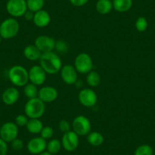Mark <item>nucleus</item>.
Segmentation results:
<instances>
[{"mask_svg":"<svg viewBox=\"0 0 155 155\" xmlns=\"http://www.w3.org/2000/svg\"><path fill=\"white\" fill-rule=\"evenodd\" d=\"M39 62L40 65L47 74H57L63 65L60 56L54 51L42 53Z\"/></svg>","mask_w":155,"mask_h":155,"instance_id":"f257e3e1","label":"nucleus"},{"mask_svg":"<svg viewBox=\"0 0 155 155\" xmlns=\"http://www.w3.org/2000/svg\"><path fill=\"white\" fill-rule=\"evenodd\" d=\"M9 81L16 87H24L29 82L28 71L20 65H13L8 71Z\"/></svg>","mask_w":155,"mask_h":155,"instance_id":"f03ea898","label":"nucleus"},{"mask_svg":"<svg viewBox=\"0 0 155 155\" xmlns=\"http://www.w3.org/2000/svg\"><path fill=\"white\" fill-rule=\"evenodd\" d=\"M46 111V104L40 98L29 99L25 105V114L29 119H40Z\"/></svg>","mask_w":155,"mask_h":155,"instance_id":"7ed1b4c3","label":"nucleus"},{"mask_svg":"<svg viewBox=\"0 0 155 155\" xmlns=\"http://www.w3.org/2000/svg\"><path fill=\"white\" fill-rule=\"evenodd\" d=\"M20 30L18 21L15 18H9L0 25V37L5 40L14 38L18 35Z\"/></svg>","mask_w":155,"mask_h":155,"instance_id":"20e7f679","label":"nucleus"},{"mask_svg":"<svg viewBox=\"0 0 155 155\" xmlns=\"http://www.w3.org/2000/svg\"><path fill=\"white\" fill-rule=\"evenodd\" d=\"M74 66L78 73L87 74L93 70L94 62L90 55L86 53H81L74 59Z\"/></svg>","mask_w":155,"mask_h":155,"instance_id":"39448f33","label":"nucleus"},{"mask_svg":"<svg viewBox=\"0 0 155 155\" xmlns=\"http://www.w3.org/2000/svg\"><path fill=\"white\" fill-rule=\"evenodd\" d=\"M71 128L78 136H86L91 130V123L87 117L79 115L73 120Z\"/></svg>","mask_w":155,"mask_h":155,"instance_id":"423d86ee","label":"nucleus"},{"mask_svg":"<svg viewBox=\"0 0 155 155\" xmlns=\"http://www.w3.org/2000/svg\"><path fill=\"white\" fill-rule=\"evenodd\" d=\"M6 10L12 18L22 17L28 10L26 0H8L6 3Z\"/></svg>","mask_w":155,"mask_h":155,"instance_id":"0eeeda50","label":"nucleus"},{"mask_svg":"<svg viewBox=\"0 0 155 155\" xmlns=\"http://www.w3.org/2000/svg\"><path fill=\"white\" fill-rule=\"evenodd\" d=\"M18 135V126L12 122H7L1 126L0 138L6 143H11Z\"/></svg>","mask_w":155,"mask_h":155,"instance_id":"6e6552de","label":"nucleus"},{"mask_svg":"<svg viewBox=\"0 0 155 155\" xmlns=\"http://www.w3.org/2000/svg\"><path fill=\"white\" fill-rule=\"evenodd\" d=\"M56 41L53 37L47 35H40L35 39L34 45L41 50V53L54 51Z\"/></svg>","mask_w":155,"mask_h":155,"instance_id":"1a4fd4ad","label":"nucleus"},{"mask_svg":"<svg viewBox=\"0 0 155 155\" xmlns=\"http://www.w3.org/2000/svg\"><path fill=\"white\" fill-rule=\"evenodd\" d=\"M61 142L62 147L65 150L68 152L74 151L78 148L79 144V136L74 131L71 130L63 133Z\"/></svg>","mask_w":155,"mask_h":155,"instance_id":"9d476101","label":"nucleus"},{"mask_svg":"<svg viewBox=\"0 0 155 155\" xmlns=\"http://www.w3.org/2000/svg\"><path fill=\"white\" fill-rule=\"evenodd\" d=\"M78 101L80 104L85 107H92L97 102V95L96 92L91 88L81 89L78 93Z\"/></svg>","mask_w":155,"mask_h":155,"instance_id":"9b49d317","label":"nucleus"},{"mask_svg":"<svg viewBox=\"0 0 155 155\" xmlns=\"http://www.w3.org/2000/svg\"><path fill=\"white\" fill-rule=\"evenodd\" d=\"M29 82L35 84L36 86H41L46 81L47 73L45 72L41 65H34L28 71Z\"/></svg>","mask_w":155,"mask_h":155,"instance_id":"f8f14e48","label":"nucleus"},{"mask_svg":"<svg viewBox=\"0 0 155 155\" xmlns=\"http://www.w3.org/2000/svg\"><path fill=\"white\" fill-rule=\"evenodd\" d=\"M59 72H60L62 81L68 85L74 84V83L78 79L77 70L75 69L74 65H71L70 64L62 65Z\"/></svg>","mask_w":155,"mask_h":155,"instance_id":"ddd939ff","label":"nucleus"},{"mask_svg":"<svg viewBox=\"0 0 155 155\" xmlns=\"http://www.w3.org/2000/svg\"><path fill=\"white\" fill-rule=\"evenodd\" d=\"M47 141L41 136L34 137L28 142L27 149L31 154L39 155L47 150Z\"/></svg>","mask_w":155,"mask_h":155,"instance_id":"4468645a","label":"nucleus"},{"mask_svg":"<svg viewBox=\"0 0 155 155\" xmlns=\"http://www.w3.org/2000/svg\"><path fill=\"white\" fill-rule=\"evenodd\" d=\"M58 95H59L58 91L54 87L44 86L41 89H39L37 97L40 98L45 104H50L54 102L57 99Z\"/></svg>","mask_w":155,"mask_h":155,"instance_id":"2eb2a0df","label":"nucleus"},{"mask_svg":"<svg viewBox=\"0 0 155 155\" xmlns=\"http://www.w3.org/2000/svg\"><path fill=\"white\" fill-rule=\"evenodd\" d=\"M20 92L16 87H9L5 89L2 94V102L7 106H12L18 102Z\"/></svg>","mask_w":155,"mask_h":155,"instance_id":"dca6fc26","label":"nucleus"},{"mask_svg":"<svg viewBox=\"0 0 155 155\" xmlns=\"http://www.w3.org/2000/svg\"><path fill=\"white\" fill-rule=\"evenodd\" d=\"M50 21H51V18L48 12L42 9L35 12L34 19H33V23L38 28H43L48 26L50 23Z\"/></svg>","mask_w":155,"mask_h":155,"instance_id":"f3484780","label":"nucleus"},{"mask_svg":"<svg viewBox=\"0 0 155 155\" xmlns=\"http://www.w3.org/2000/svg\"><path fill=\"white\" fill-rule=\"evenodd\" d=\"M24 56L28 60L34 61L40 60L41 57L42 53L34 44H29V45L26 46L24 49Z\"/></svg>","mask_w":155,"mask_h":155,"instance_id":"a211bd4d","label":"nucleus"},{"mask_svg":"<svg viewBox=\"0 0 155 155\" xmlns=\"http://www.w3.org/2000/svg\"><path fill=\"white\" fill-rule=\"evenodd\" d=\"M25 127L28 132L33 135H37L41 133L44 128V124L40 119H29Z\"/></svg>","mask_w":155,"mask_h":155,"instance_id":"6ab92c4d","label":"nucleus"},{"mask_svg":"<svg viewBox=\"0 0 155 155\" xmlns=\"http://www.w3.org/2000/svg\"><path fill=\"white\" fill-rule=\"evenodd\" d=\"M132 0H113V8L118 12H126L132 8Z\"/></svg>","mask_w":155,"mask_h":155,"instance_id":"aec40b11","label":"nucleus"},{"mask_svg":"<svg viewBox=\"0 0 155 155\" xmlns=\"http://www.w3.org/2000/svg\"><path fill=\"white\" fill-rule=\"evenodd\" d=\"M113 8V1L111 0H97L96 3V10L101 15L109 14Z\"/></svg>","mask_w":155,"mask_h":155,"instance_id":"412c9836","label":"nucleus"},{"mask_svg":"<svg viewBox=\"0 0 155 155\" xmlns=\"http://www.w3.org/2000/svg\"><path fill=\"white\" fill-rule=\"evenodd\" d=\"M87 141L91 146L99 147L104 143V137L99 132H91L87 135Z\"/></svg>","mask_w":155,"mask_h":155,"instance_id":"4be33fe9","label":"nucleus"},{"mask_svg":"<svg viewBox=\"0 0 155 155\" xmlns=\"http://www.w3.org/2000/svg\"><path fill=\"white\" fill-rule=\"evenodd\" d=\"M86 82L90 87H95L100 85L101 82V77L99 73L96 71H91L87 74L86 77Z\"/></svg>","mask_w":155,"mask_h":155,"instance_id":"5701e85b","label":"nucleus"},{"mask_svg":"<svg viewBox=\"0 0 155 155\" xmlns=\"http://www.w3.org/2000/svg\"><path fill=\"white\" fill-rule=\"evenodd\" d=\"M38 91L39 90L37 89V86L31 82H28L26 85L24 86V94L28 100L37 97Z\"/></svg>","mask_w":155,"mask_h":155,"instance_id":"b1692460","label":"nucleus"},{"mask_svg":"<svg viewBox=\"0 0 155 155\" xmlns=\"http://www.w3.org/2000/svg\"><path fill=\"white\" fill-rule=\"evenodd\" d=\"M62 142L58 139H51L47 144V151L54 155L59 153L62 148Z\"/></svg>","mask_w":155,"mask_h":155,"instance_id":"393cba45","label":"nucleus"},{"mask_svg":"<svg viewBox=\"0 0 155 155\" xmlns=\"http://www.w3.org/2000/svg\"><path fill=\"white\" fill-rule=\"evenodd\" d=\"M28 9L37 12L43 9L44 6V0H26Z\"/></svg>","mask_w":155,"mask_h":155,"instance_id":"a878e982","label":"nucleus"},{"mask_svg":"<svg viewBox=\"0 0 155 155\" xmlns=\"http://www.w3.org/2000/svg\"><path fill=\"white\" fill-rule=\"evenodd\" d=\"M153 149L148 144H141L135 150L134 155H153Z\"/></svg>","mask_w":155,"mask_h":155,"instance_id":"bb28decb","label":"nucleus"},{"mask_svg":"<svg viewBox=\"0 0 155 155\" xmlns=\"http://www.w3.org/2000/svg\"><path fill=\"white\" fill-rule=\"evenodd\" d=\"M135 28L139 32H144L147 28V21L144 17H139L135 21Z\"/></svg>","mask_w":155,"mask_h":155,"instance_id":"cd10ccee","label":"nucleus"},{"mask_svg":"<svg viewBox=\"0 0 155 155\" xmlns=\"http://www.w3.org/2000/svg\"><path fill=\"white\" fill-rule=\"evenodd\" d=\"M41 137L45 139L46 141L49 139H51L54 135V130L50 126H44L41 132Z\"/></svg>","mask_w":155,"mask_h":155,"instance_id":"c85d7f7f","label":"nucleus"},{"mask_svg":"<svg viewBox=\"0 0 155 155\" xmlns=\"http://www.w3.org/2000/svg\"><path fill=\"white\" fill-rule=\"evenodd\" d=\"M29 118L25 114H19L15 117V123L19 127H25Z\"/></svg>","mask_w":155,"mask_h":155,"instance_id":"c756f323","label":"nucleus"},{"mask_svg":"<svg viewBox=\"0 0 155 155\" xmlns=\"http://www.w3.org/2000/svg\"><path fill=\"white\" fill-rule=\"evenodd\" d=\"M55 50L60 53H65L68 51V45L64 41H57L56 42V47Z\"/></svg>","mask_w":155,"mask_h":155,"instance_id":"7c9ffc66","label":"nucleus"},{"mask_svg":"<svg viewBox=\"0 0 155 155\" xmlns=\"http://www.w3.org/2000/svg\"><path fill=\"white\" fill-rule=\"evenodd\" d=\"M58 127H59V129L61 132H63V133H65V132H68L69 131H71V126L68 121H67L65 120H62L59 123Z\"/></svg>","mask_w":155,"mask_h":155,"instance_id":"2f4dec72","label":"nucleus"},{"mask_svg":"<svg viewBox=\"0 0 155 155\" xmlns=\"http://www.w3.org/2000/svg\"><path fill=\"white\" fill-rule=\"evenodd\" d=\"M11 144L13 150H16V151H20V150H21L24 147L23 141L18 138L13 140V141L11 142Z\"/></svg>","mask_w":155,"mask_h":155,"instance_id":"473e14b6","label":"nucleus"},{"mask_svg":"<svg viewBox=\"0 0 155 155\" xmlns=\"http://www.w3.org/2000/svg\"><path fill=\"white\" fill-rule=\"evenodd\" d=\"M8 152V144L0 138V155H6Z\"/></svg>","mask_w":155,"mask_h":155,"instance_id":"72a5a7b5","label":"nucleus"},{"mask_svg":"<svg viewBox=\"0 0 155 155\" xmlns=\"http://www.w3.org/2000/svg\"><path fill=\"white\" fill-rule=\"evenodd\" d=\"M69 2L74 6L81 7L86 5L88 2V0H69Z\"/></svg>","mask_w":155,"mask_h":155,"instance_id":"f704fd0d","label":"nucleus"},{"mask_svg":"<svg viewBox=\"0 0 155 155\" xmlns=\"http://www.w3.org/2000/svg\"><path fill=\"white\" fill-rule=\"evenodd\" d=\"M34 14H35V12H34L32 11H30V10H27L26 12L25 13V15H24V17H25V18L26 19L27 21H33V19H34Z\"/></svg>","mask_w":155,"mask_h":155,"instance_id":"c9c22d12","label":"nucleus"},{"mask_svg":"<svg viewBox=\"0 0 155 155\" xmlns=\"http://www.w3.org/2000/svg\"><path fill=\"white\" fill-rule=\"evenodd\" d=\"M39 155H53V154H51V153H49L48 151H44V152H43V153H40V154H39Z\"/></svg>","mask_w":155,"mask_h":155,"instance_id":"e433bc0d","label":"nucleus"},{"mask_svg":"<svg viewBox=\"0 0 155 155\" xmlns=\"http://www.w3.org/2000/svg\"><path fill=\"white\" fill-rule=\"evenodd\" d=\"M2 37H0V44H1V43H2Z\"/></svg>","mask_w":155,"mask_h":155,"instance_id":"4c0bfd02","label":"nucleus"},{"mask_svg":"<svg viewBox=\"0 0 155 155\" xmlns=\"http://www.w3.org/2000/svg\"><path fill=\"white\" fill-rule=\"evenodd\" d=\"M0 129H1V126H0Z\"/></svg>","mask_w":155,"mask_h":155,"instance_id":"58836bf2","label":"nucleus"},{"mask_svg":"<svg viewBox=\"0 0 155 155\" xmlns=\"http://www.w3.org/2000/svg\"><path fill=\"white\" fill-rule=\"evenodd\" d=\"M111 1H112V0H111Z\"/></svg>","mask_w":155,"mask_h":155,"instance_id":"ea45409f","label":"nucleus"}]
</instances>
